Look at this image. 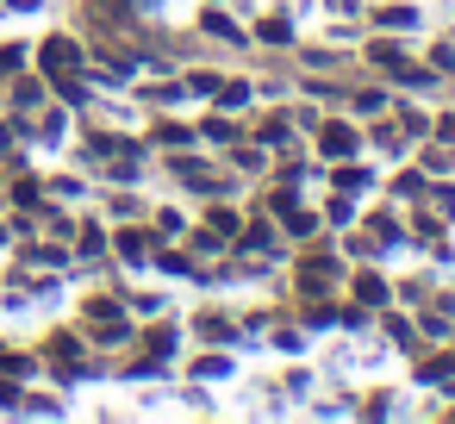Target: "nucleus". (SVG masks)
Returning <instances> with one entry per match:
<instances>
[{
	"label": "nucleus",
	"mask_w": 455,
	"mask_h": 424,
	"mask_svg": "<svg viewBox=\"0 0 455 424\" xmlns=\"http://www.w3.org/2000/svg\"><path fill=\"white\" fill-rule=\"evenodd\" d=\"M44 63H51V76H63V69H76V63H82V51H76V44H63V38H51Z\"/></svg>",
	"instance_id": "nucleus-1"
},
{
	"label": "nucleus",
	"mask_w": 455,
	"mask_h": 424,
	"mask_svg": "<svg viewBox=\"0 0 455 424\" xmlns=\"http://www.w3.org/2000/svg\"><path fill=\"white\" fill-rule=\"evenodd\" d=\"M355 150V132L349 125H324V156H349Z\"/></svg>",
	"instance_id": "nucleus-2"
}]
</instances>
